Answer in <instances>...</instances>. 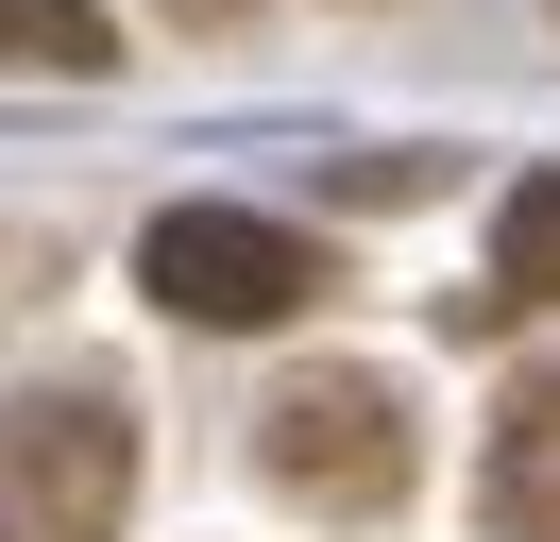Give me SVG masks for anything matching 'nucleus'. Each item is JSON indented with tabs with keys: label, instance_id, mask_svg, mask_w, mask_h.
<instances>
[{
	"label": "nucleus",
	"instance_id": "39448f33",
	"mask_svg": "<svg viewBox=\"0 0 560 542\" xmlns=\"http://www.w3.org/2000/svg\"><path fill=\"white\" fill-rule=\"evenodd\" d=\"M0 68H35V85H103V68H119V17H103V0H0Z\"/></svg>",
	"mask_w": 560,
	"mask_h": 542
},
{
	"label": "nucleus",
	"instance_id": "20e7f679",
	"mask_svg": "<svg viewBox=\"0 0 560 542\" xmlns=\"http://www.w3.org/2000/svg\"><path fill=\"white\" fill-rule=\"evenodd\" d=\"M476 508H492V542H560V373H526V390L492 406Z\"/></svg>",
	"mask_w": 560,
	"mask_h": 542
},
{
	"label": "nucleus",
	"instance_id": "f257e3e1",
	"mask_svg": "<svg viewBox=\"0 0 560 542\" xmlns=\"http://www.w3.org/2000/svg\"><path fill=\"white\" fill-rule=\"evenodd\" d=\"M119 508H137V406L103 390L0 406V542H119Z\"/></svg>",
	"mask_w": 560,
	"mask_h": 542
},
{
	"label": "nucleus",
	"instance_id": "423d86ee",
	"mask_svg": "<svg viewBox=\"0 0 560 542\" xmlns=\"http://www.w3.org/2000/svg\"><path fill=\"white\" fill-rule=\"evenodd\" d=\"M492 305H560V169H526L492 203Z\"/></svg>",
	"mask_w": 560,
	"mask_h": 542
},
{
	"label": "nucleus",
	"instance_id": "7ed1b4c3",
	"mask_svg": "<svg viewBox=\"0 0 560 542\" xmlns=\"http://www.w3.org/2000/svg\"><path fill=\"white\" fill-rule=\"evenodd\" d=\"M255 474H272V492H306V508H390L408 492V390H390V373H289L272 406H255Z\"/></svg>",
	"mask_w": 560,
	"mask_h": 542
},
{
	"label": "nucleus",
	"instance_id": "f03ea898",
	"mask_svg": "<svg viewBox=\"0 0 560 542\" xmlns=\"http://www.w3.org/2000/svg\"><path fill=\"white\" fill-rule=\"evenodd\" d=\"M137 288L171 305V322H205V339H255V322H306L323 305V237L255 221V203H171V221L137 237Z\"/></svg>",
	"mask_w": 560,
	"mask_h": 542
}]
</instances>
